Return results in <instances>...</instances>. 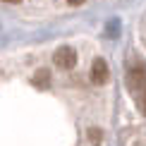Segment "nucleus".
Masks as SVG:
<instances>
[{
	"label": "nucleus",
	"mask_w": 146,
	"mask_h": 146,
	"mask_svg": "<svg viewBox=\"0 0 146 146\" xmlns=\"http://www.w3.org/2000/svg\"><path fill=\"white\" fill-rule=\"evenodd\" d=\"M55 65L60 70H72L77 65V50L70 46H62L55 50Z\"/></svg>",
	"instance_id": "obj_2"
},
{
	"label": "nucleus",
	"mask_w": 146,
	"mask_h": 146,
	"mask_svg": "<svg viewBox=\"0 0 146 146\" xmlns=\"http://www.w3.org/2000/svg\"><path fill=\"white\" fill-rule=\"evenodd\" d=\"M137 103H139V108H141V113L146 115V91H144L141 96H137Z\"/></svg>",
	"instance_id": "obj_6"
},
{
	"label": "nucleus",
	"mask_w": 146,
	"mask_h": 146,
	"mask_svg": "<svg viewBox=\"0 0 146 146\" xmlns=\"http://www.w3.org/2000/svg\"><path fill=\"white\" fill-rule=\"evenodd\" d=\"M127 89L132 91V96H141L146 91V70L141 65H137V67H132L127 72Z\"/></svg>",
	"instance_id": "obj_1"
},
{
	"label": "nucleus",
	"mask_w": 146,
	"mask_h": 146,
	"mask_svg": "<svg viewBox=\"0 0 146 146\" xmlns=\"http://www.w3.org/2000/svg\"><path fill=\"white\" fill-rule=\"evenodd\" d=\"M34 84H36V86H48V84H50V72H48V70H38V72H36V74H34Z\"/></svg>",
	"instance_id": "obj_4"
},
{
	"label": "nucleus",
	"mask_w": 146,
	"mask_h": 146,
	"mask_svg": "<svg viewBox=\"0 0 146 146\" xmlns=\"http://www.w3.org/2000/svg\"><path fill=\"white\" fill-rule=\"evenodd\" d=\"M89 141L98 146V144L103 141V132H101V129H96V127H94V129H89Z\"/></svg>",
	"instance_id": "obj_5"
},
{
	"label": "nucleus",
	"mask_w": 146,
	"mask_h": 146,
	"mask_svg": "<svg viewBox=\"0 0 146 146\" xmlns=\"http://www.w3.org/2000/svg\"><path fill=\"white\" fill-rule=\"evenodd\" d=\"M108 62L103 58H96L94 60V65H91V79H94L96 84H106L108 82Z\"/></svg>",
	"instance_id": "obj_3"
}]
</instances>
